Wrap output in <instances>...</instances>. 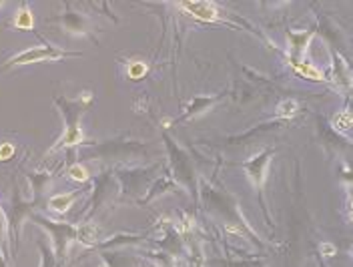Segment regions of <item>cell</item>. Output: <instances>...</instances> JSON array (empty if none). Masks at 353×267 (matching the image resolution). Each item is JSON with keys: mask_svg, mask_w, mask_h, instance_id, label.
<instances>
[{"mask_svg": "<svg viewBox=\"0 0 353 267\" xmlns=\"http://www.w3.org/2000/svg\"><path fill=\"white\" fill-rule=\"evenodd\" d=\"M30 219L34 223H39V225H43L44 229L50 233L52 244H54V249H57V257L63 259L68 244H70L72 239H77V227L70 225V223L50 221V219H44L43 215H34V213H30Z\"/></svg>", "mask_w": 353, "mask_h": 267, "instance_id": "obj_3", "label": "cell"}, {"mask_svg": "<svg viewBox=\"0 0 353 267\" xmlns=\"http://www.w3.org/2000/svg\"><path fill=\"white\" fill-rule=\"evenodd\" d=\"M335 251H337V249H335V245H331V244L321 245V253H323V255H327V257L335 255Z\"/></svg>", "mask_w": 353, "mask_h": 267, "instance_id": "obj_19", "label": "cell"}, {"mask_svg": "<svg viewBox=\"0 0 353 267\" xmlns=\"http://www.w3.org/2000/svg\"><path fill=\"white\" fill-rule=\"evenodd\" d=\"M12 153H14V147H12V145H8V143H6V145H2V147H0V159H4V161H6V159H10Z\"/></svg>", "mask_w": 353, "mask_h": 267, "instance_id": "obj_18", "label": "cell"}, {"mask_svg": "<svg viewBox=\"0 0 353 267\" xmlns=\"http://www.w3.org/2000/svg\"><path fill=\"white\" fill-rule=\"evenodd\" d=\"M77 195L79 193H68V195H54V197H50L48 201V209L50 211H54V213H65L66 209L74 203L77 199Z\"/></svg>", "mask_w": 353, "mask_h": 267, "instance_id": "obj_10", "label": "cell"}, {"mask_svg": "<svg viewBox=\"0 0 353 267\" xmlns=\"http://www.w3.org/2000/svg\"><path fill=\"white\" fill-rule=\"evenodd\" d=\"M217 99H219V97H207V95H199V97H195V99L187 105V112L181 117V121L193 119L199 112L207 111L213 103H217Z\"/></svg>", "mask_w": 353, "mask_h": 267, "instance_id": "obj_7", "label": "cell"}, {"mask_svg": "<svg viewBox=\"0 0 353 267\" xmlns=\"http://www.w3.org/2000/svg\"><path fill=\"white\" fill-rule=\"evenodd\" d=\"M28 179L32 183V189H34L37 197H41V193L46 189V185L50 183V175H46V173H34V175H28Z\"/></svg>", "mask_w": 353, "mask_h": 267, "instance_id": "obj_14", "label": "cell"}, {"mask_svg": "<svg viewBox=\"0 0 353 267\" xmlns=\"http://www.w3.org/2000/svg\"><path fill=\"white\" fill-rule=\"evenodd\" d=\"M14 26L21 28V30H32V28H34V17H32V12H30L26 6H22L21 10L17 12V17H14Z\"/></svg>", "mask_w": 353, "mask_h": 267, "instance_id": "obj_12", "label": "cell"}, {"mask_svg": "<svg viewBox=\"0 0 353 267\" xmlns=\"http://www.w3.org/2000/svg\"><path fill=\"white\" fill-rule=\"evenodd\" d=\"M297 112V103L295 101H283L279 107H277V119H291L293 115Z\"/></svg>", "mask_w": 353, "mask_h": 267, "instance_id": "obj_15", "label": "cell"}, {"mask_svg": "<svg viewBox=\"0 0 353 267\" xmlns=\"http://www.w3.org/2000/svg\"><path fill=\"white\" fill-rule=\"evenodd\" d=\"M2 6H4V2H0V8H2Z\"/></svg>", "mask_w": 353, "mask_h": 267, "instance_id": "obj_21", "label": "cell"}, {"mask_svg": "<svg viewBox=\"0 0 353 267\" xmlns=\"http://www.w3.org/2000/svg\"><path fill=\"white\" fill-rule=\"evenodd\" d=\"M54 105L59 107V111L63 112L65 117V133L61 137V141L50 149L52 153L59 151V149H68V147H77L81 143H85V133L79 125L83 112L87 111L88 107L92 105V95L87 92L79 99H63V97H57L54 99Z\"/></svg>", "mask_w": 353, "mask_h": 267, "instance_id": "obj_1", "label": "cell"}, {"mask_svg": "<svg viewBox=\"0 0 353 267\" xmlns=\"http://www.w3.org/2000/svg\"><path fill=\"white\" fill-rule=\"evenodd\" d=\"M61 21L65 24V30L77 32V34H85V32H87V21H85L81 14L72 12V10L65 12V14L61 17Z\"/></svg>", "mask_w": 353, "mask_h": 267, "instance_id": "obj_9", "label": "cell"}, {"mask_svg": "<svg viewBox=\"0 0 353 267\" xmlns=\"http://www.w3.org/2000/svg\"><path fill=\"white\" fill-rule=\"evenodd\" d=\"M147 70H149V67L145 63H132L131 67H129V77H132V79H143L147 75Z\"/></svg>", "mask_w": 353, "mask_h": 267, "instance_id": "obj_17", "label": "cell"}, {"mask_svg": "<svg viewBox=\"0 0 353 267\" xmlns=\"http://www.w3.org/2000/svg\"><path fill=\"white\" fill-rule=\"evenodd\" d=\"M0 267H8V264H6V257H4V253L0 251Z\"/></svg>", "mask_w": 353, "mask_h": 267, "instance_id": "obj_20", "label": "cell"}, {"mask_svg": "<svg viewBox=\"0 0 353 267\" xmlns=\"http://www.w3.org/2000/svg\"><path fill=\"white\" fill-rule=\"evenodd\" d=\"M333 125H335V129H339V131H350V129H352V112H350V109L337 112V115L333 117Z\"/></svg>", "mask_w": 353, "mask_h": 267, "instance_id": "obj_13", "label": "cell"}, {"mask_svg": "<svg viewBox=\"0 0 353 267\" xmlns=\"http://www.w3.org/2000/svg\"><path fill=\"white\" fill-rule=\"evenodd\" d=\"M179 8L197 19V21H203V23H215L217 17H219V8L215 2H207V0H183L179 2Z\"/></svg>", "mask_w": 353, "mask_h": 267, "instance_id": "obj_4", "label": "cell"}, {"mask_svg": "<svg viewBox=\"0 0 353 267\" xmlns=\"http://www.w3.org/2000/svg\"><path fill=\"white\" fill-rule=\"evenodd\" d=\"M311 37H313V32H305V30L303 32H297V30L289 32V46L293 50V57L291 59H303V52H305V48L309 46Z\"/></svg>", "mask_w": 353, "mask_h": 267, "instance_id": "obj_6", "label": "cell"}, {"mask_svg": "<svg viewBox=\"0 0 353 267\" xmlns=\"http://www.w3.org/2000/svg\"><path fill=\"white\" fill-rule=\"evenodd\" d=\"M8 215H6V211L2 209V205H0V251L4 253V257H8L10 255V249H8V237H10V233H8Z\"/></svg>", "mask_w": 353, "mask_h": 267, "instance_id": "obj_11", "label": "cell"}, {"mask_svg": "<svg viewBox=\"0 0 353 267\" xmlns=\"http://www.w3.org/2000/svg\"><path fill=\"white\" fill-rule=\"evenodd\" d=\"M68 57H81V52H72V50H63L59 46L48 45L44 43L41 46H34V48H28V50H22L19 55H14L10 61H6L2 68L10 67H21V65H32V63H43V61H63Z\"/></svg>", "mask_w": 353, "mask_h": 267, "instance_id": "obj_2", "label": "cell"}, {"mask_svg": "<svg viewBox=\"0 0 353 267\" xmlns=\"http://www.w3.org/2000/svg\"><path fill=\"white\" fill-rule=\"evenodd\" d=\"M291 67H293V70H295L297 75H301V77H305V79H311V81H323V79H325V75H323L319 68L313 67L311 63H307V61L291 59Z\"/></svg>", "mask_w": 353, "mask_h": 267, "instance_id": "obj_8", "label": "cell"}, {"mask_svg": "<svg viewBox=\"0 0 353 267\" xmlns=\"http://www.w3.org/2000/svg\"><path fill=\"white\" fill-rule=\"evenodd\" d=\"M273 157V151H265L261 155H255L253 159H249L245 163V171H247V177L253 181V185L259 189V195L263 193V183L267 177V167H269V161Z\"/></svg>", "mask_w": 353, "mask_h": 267, "instance_id": "obj_5", "label": "cell"}, {"mask_svg": "<svg viewBox=\"0 0 353 267\" xmlns=\"http://www.w3.org/2000/svg\"><path fill=\"white\" fill-rule=\"evenodd\" d=\"M68 177L72 179V181H77V183H83V181H87L88 179V173L83 165L74 163V165L68 167Z\"/></svg>", "mask_w": 353, "mask_h": 267, "instance_id": "obj_16", "label": "cell"}]
</instances>
